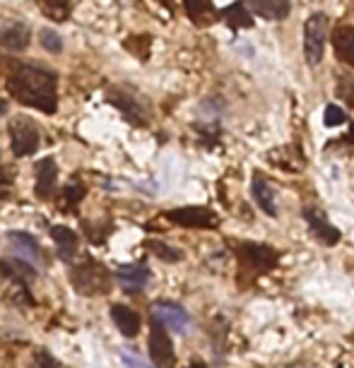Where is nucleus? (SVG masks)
Here are the masks:
<instances>
[{
	"label": "nucleus",
	"mask_w": 354,
	"mask_h": 368,
	"mask_svg": "<svg viewBox=\"0 0 354 368\" xmlns=\"http://www.w3.org/2000/svg\"><path fill=\"white\" fill-rule=\"evenodd\" d=\"M31 368H61V366H58V361L51 359L46 351H39V354H36V359H34V366H31Z\"/></svg>",
	"instance_id": "nucleus-29"
},
{
	"label": "nucleus",
	"mask_w": 354,
	"mask_h": 368,
	"mask_svg": "<svg viewBox=\"0 0 354 368\" xmlns=\"http://www.w3.org/2000/svg\"><path fill=\"white\" fill-rule=\"evenodd\" d=\"M150 356L160 368H174V344H171V337L167 334V327L162 323L152 321V332H150Z\"/></svg>",
	"instance_id": "nucleus-6"
},
{
	"label": "nucleus",
	"mask_w": 354,
	"mask_h": 368,
	"mask_svg": "<svg viewBox=\"0 0 354 368\" xmlns=\"http://www.w3.org/2000/svg\"><path fill=\"white\" fill-rule=\"evenodd\" d=\"M147 248H150L160 260H164V263H178V260H183V253L178 251V248L167 246V243H162V241H147Z\"/></svg>",
	"instance_id": "nucleus-23"
},
{
	"label": "nucleus",
	"mask_w": 354,
	"mask_h": 368,
	"mask_svg": "<svg viewBox=\"0 0 354 368\" xmlns=\"http://www.w3.org/2000/svg\"><path fill=\"white\" fill-rule=\"evenodd\" d=\"M167 219L178 226H190V229H212L220 224L217 214L208 207H178L167 212Z\"/></svg>",
	"instance_id": "nucleus-7"
},
{
	"label": "nucleus",
	"mask_w": 354,
	"mask_h": 368,
	"mask_svg": "<svg viewBox=\"0 0 354 368\" xmlns=\"http://www.w3.org/2000/svg\"><path fill=\"white\" fill-rule=\"evenodd\" d=\"M70 284L83 296H99L111 289V274L99 263H83L70 270Z\"/></svg>",
	"instance_id": "nucleus-2"
},
{
	"label": "nucleus",
	"mask_w": 354,
	"mask_h": 368,
	"mask_svg": "<svg viewBox=\"0 0 354 368\" xmlns=\"http://www.w3.org/2000/svg\"><path fill=\"white\" fill-rule=\"evenodd\" d=\"M41 13L53 22H63L70 15V0H39Z\"/></svg>",
	"instance_id": "nucleus-22"
},
{
	"label": "nucleus",
	"mask_w": 354,
	"mask_h": 368,
	"mask_svg": "<svg viewBox=\"0 0 354 368\" xmlns=\"http://www.w3.org/2000/svg\"><path fill=\"white\" fill-rule=\"evenodd\" d=\"M236 251L243 263L255 270H263V272L277 265V253L272 248L263 246V243H239Z\"/></svg>",
	"instance_id": "nucleus-8"
},
{
	"label": "nucleus",
	"mask_w": 354,
	"mask_h": 368,
	"mask_svg": "<svg viewBox=\"0 0 354 368\" xmlns=\"http://www.w3.org/2000/svg\"><path fill=\"white\" fill-rule=\"evenodd\" d=\"M5 111H8V104H5V101L3 99H0V116H3V113Z\"/></svg>",
	"instance_id": "nucleus-31"
},
{
	"label": "nucleus",
	"mask_w": 354,
	"mask_h": 368,
	"mask_svg": "<svg viewBox=\"0 0 354 368\" xmlns=\"http://www.w3.org/2000/svg\"><path fill=\"white\" fill-rule=\"evenodd\" d=\"M152 321L162 323L167 330L171 332L183 334L190 327V316L183 306L171 301H160V303H152Z\"/></svg>",
	"instance_id": "nucleus-5"
},
{
	"label": "nucleus",
	"mask_w": 354,
	"mask_h": 368,
	"mask_svg": "<svg viewBox=\"0 0 354 368\" xmlns=\"http://www.w3.org/2000/svg\"><path fill=\"white\" fill-rule=\"evenodd\" d=\"M150 277L152 272L145 265H123V267L116 270V279L121 281L125 291H143Z\"/></svg>",
	"instance_id": "nucleus-12"
},
{
	"label": "nucleus",
	"mask_w": 354,
	"mask_h": 368,
	"mask_svg": "<svg viewBox=\"0 0 354 368\" xmlns=\"http://www.w3.org/2000/svg\"><path fill=\"white\" fill-rule=\"evenodd\" d=\"M323 123L328 128H337V126H342V123H347V113L337 104H328L323 111Z\"/></svg>",
	"instance_id": "nucleus-25"
},
{
	"label": "nucleus",
	"mask_w": 354,
	"mask_h": 368,
	"mask_svg": "<svg viewBox=\"0 0 354 368\" xmlns=\"http://www.w3.org/2000/svg\"><path fill=\"white\" fill-rule=\"evenodd\" d=\"M8 186H10V176L3 169H0V193L8 191Z\"/></svg>",
	"instance_id": "nucleus-30"
},
{
	"label": "nucleus",
	"mask_w": 354,
	"mask_h": 368,
	"mask_svg": "<svg viewBox=\"0 0 354 368\" xmlns=\"http://www.w3.org/2000/svg\"><path fill=\"white\" fill-rule=\"evenodd\" d=\"M222 20L232 29H250L253 27V15H250V10L243 3H234L229 8L222 10Z\"/></svg>",
	"instance_id": "nucleus-19"
},
{
	"label": "nucleus",
	"mask_w": 354,
	"mask_h": 368,
	"mask_svg": "<svg viewBox=\"0 0 354 368\" xmlns=\"http://www.w3.org/2000/svg\"><path fill=\"white\" fill-rule=\"evenodd\" d=\"M183 8H186L188 17L200 27H208L210 22L217 17L210 0H183Z\"/></svg>",
	"instance_id": "nucleus-21"
},
{
	"label": "nucleus",
	"mask_w": 354,
	"mask_h": 368,
	"mask_svg": "<svg viewBox=\"0 0 354 368\" xmlns=\"http://www.w3.org/2000/svg\"><path fill=\"white\" fill-rule=\"evenodd\" d=\"M190 368H205L203 364H193V366H190Z\"/></svg>",
	"instance_id": "nucleus-32"
},
{
	"label": "nucleus",
	"mask_w": 354,
	"mask_h": 368,
	"mask_svg": "<svg viewBox=\"0 0 354 368\" xmlns=\"http://www.w3.org/2000/svg\"><path fill=\"white\" fill-rule=\"evenodd\" d=\"M51 238L58 246V253H61L63 260H70V256L78 251V234L68 226H51Z\"/></svg>",
	"instance_id": "nucleus-20"
},
{
	"label": "nucleus",
	"mask_w": 354,
	"mask_h": 368,
	"mask_svg": "<svg viewBox=\"0 0 354 368\" xmlns=\"http://www.w3.org/2000/svg\"><path fill=\"white\" fill-rule=\"evenodd\" d=\"M118 354H121V361H123V366H125V368H152L145 359H140L138 351L121 349V351H118Z\"/></svg>",
	"instance_id": "nucleus-26"
},
{
	"label": "nucleus",
	"mask_w": 354,
	"mask_h": 368,
	"mask_svg": "<svg viewBox=\"0 0 354 368\" xmlns=\"http://www.w3.org/2000/svg\"><path fill=\"white\" fill-rule=\"evenodd\" d=\"M56 178H58L56 159H51V156H43L41 161H36V183H34V191H36V195H39V198H48V195L53 193Z\"/></svg>",
	"instance_id": "nucleus-13"
},
{
	"label": "nucleus",
	"mask_w": 354,
	"mask_h": 368,
	"mask_svg": "<svg viewBox=\"0 0 354 368\" xmlns=\"http://www.w3.org/2000/svg\"><path fill=\"white\" fill-rule=\"evenodd\" d=\"M337 94H340V99H345L350 106H354V80L342 78L340 87H337Z\"/></svg>",
	"instance_id": "nucleus-28"
},
{
	"label": "nucleus",
	"mask_w": 354,
	"mask_h": 368,
	"mask_svg": "<svg viewBox=\"0 0 354 368\" xmlns=\"http://www.w3.org/2000/svg\"><path fill=\"white\" fill-rule=\"evenodd\" d=\"M330 34V17L325 13H316L304 24V58L309 65H318L323 61L325 41Z\"/></svg>",
	"instance_id": "nucleus-3"
},
{
	"label": "nucleus",
	"mask_w": 354,
	"mask_h": 368,
	"mask_svg": "<svg viewBox=\"0 0 354 368\" xmlns=\"http://www.w3.org/2000/svg\"><path fill=\"white\" fill-rule=\"evenodd\" d=\"M304 219H306V224L311 226L313 236L318 238L320 243H325V246H335V243L340 241V231H337L335 226L325 219V214L320 212V209L306 207L304 209Z\"/></svg>",
	"instance_id": "nucleus-10"
},
{
	"label": "nucleus",
	"mask_w": 354,
	"mask_h": 368,
	"mask_svg": "<svg viewBox=\"0 0 354 368\" xmlns=\"http://www.w3.org/2000/svg\"><path fill=\"white\" fill-rule=\"evenodd\" d=\"M8 241L13 243L15 251H20L27 260H31V263H43V251H41L39 241H36L34 236L27 234V231H10Z\"/></svg>",
	"instance_id": "nucleus-16"
},
{
	"label": "nucleus",
	"mask_w": 354,
	"mask_h": 368,
	"mask_svg": "<svg viewBox=\"0 0 354 368\" xmlns=\"http://www.w3.org/2000/svg\"><path fill=\"white\" fill-rule=\"evenodd\" d=\"M83 198H85V186H83V183H73V186H68V188L63 191V200H65L68 205H73V207H75V205H78Z\"/></svg>",
	"instance_id": "nucleus-27"
},
{
	"label": "nucleus",
	"mask_w": 354,
	"mask_h": 368,
	"mask_svg": "<svg viewBox=\"0 0 354 368\" xmlns=\"http://www.w3.org/2000/svg\"><path fill=\"white\" fill-rule=\"evenodd\" d=\"M31 41V34L27 29V24L22 22H15V24H8L3 31H0V43H3L8 51H24Z\"/></svg>",
	"instance_id": "nucleus-17"
},
{
	"label": "nucleus",
	"mask_w": 354,
	"mask_h": 368,
	"mask_svg": "<svg viewBox=\"0 0 354 368\" xmlns=\"http://www.w3.org/2000/svg\"><path fill=\"white\" fill-rule=\"evenodd\" d=\"M248 10L263 20H285L292 10L290 0H246Z\"/></svg>",
	"instance_id": "nucleus-14"
},
{
	"label": "nucleus",
	"mask_w": 354,
	"mask_h": 368,
	"mask_svg": "<svg viewBox=\"0 0 354 368\" xmlns=\"http://www.w3.org/2000/svg\"><path fill=\"white\" fill-rule=\"evenodd\" d=\"M8 133H10V147H13L15 156H29L39 149L41 133L27 116L15 118L8 126Z\"/></svg>",
	"instance_id": "nucleus-4"
},
{
	"label": "nucleus",
	"mask_w": 354,
	"mask_h": 368,
	"mask_svg": "<svg viewBox=\"0 0 354 368\" xmlns=\"http://www.w3.org/2000/svg\"><path fill=\"white\" fill-rule=\"evenodd\" d=\"M106 99H108V104L116 106L125 118H130L135 126H145V123H147L145 106L140 104V101L135 99L133 94H128V91H123V89H111L106 94Z\"/></svg>",
	"instance_id": "nucleus-9"
},
{
	"label": "nucleus",
	"mask_w": 354,
	"mask_h": 368,
	"mask_svg": "<svg viewBox=\"0 0 354 368\" xmlns=\"http://www.w3.org/2000/svg\"><path fill=\"white\" fill-rule=\"evenodd\" d=\"M333 51L342 63L354 68V27H337L333 31Z\"/></svg>",
	"instance_id": "nucleus-15"
},
{
	"label": "nucleus",
	"mask_w": 354,
	"mask_h": 368,
	"mask_svg": "<svg viewBox=\"0 0 354 368\" xmlns=\"http://www.w3.org/2000/svg\"><path fill=\"white\" fill-rule=\"evenodd\" d=\"M39 43H41L43 48H46L48 53H53V56H58V53L63 51V39H61V34H58V31H53V29H41Z\"/></svg>",
	"instance_id": "nucleus-24"
},
{
	"label": "nucleus",
	"mask_w": 354,
	"mask_h": 368,
	"mask_svg": "<svg viewBox=\"0 0 354 368\" xmlns=\"http://www.w3.org/2000/svg\"><path fill=\"white\" fill-rule=\"evenodd\" d=\"M250 195H253L255 205L263 209L268 216H275L277 214V207H275V195H272L270 186L263 181V176H253L250 181Z\"/></svg>",
	"instance_id": "nucleus-18"
},
{
	"label": "nucleus",
	"mask_w": 354,
	"mask_h": 368,
	"mask_svg": "<svg viewBox=\"0 0 354 368\" xmlns=\"http://www.w3.org/2000/svg\"><path fill=\"white\" fill-rule=\"evenodd\" d=\"M108 316H111V321L116 323L118 332H121L123 337L133 339L135 334L140 332V325H143V321H140V316H138V313H135L130 306H123V303H116V306H111Z\"/></svg>",
	"instance_id": "nucleus-11"
},
{
	"label": "nucleus",
	"mask_w": 354,
	"mask_h": 368,
	"mask_svg": "<svg viewBox=\"0 0 354 368\" xmlns=\"http://www.w3.org/2000/svg\"><path fill=\"white\" fill-rule=\"evenodd\" d=\"M58 78L51 70L41 68V65H27L17 63L15 73L8 78V91L24 106H31L36 111L56 113L58 108V91H56Z\"/></svg>",
	"instance_id": "nucleus-1"
}]
</instances>
